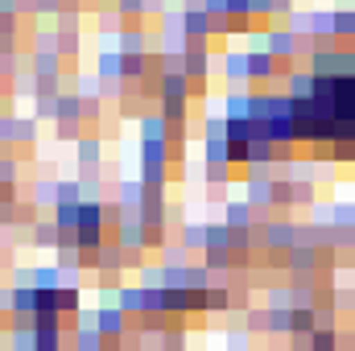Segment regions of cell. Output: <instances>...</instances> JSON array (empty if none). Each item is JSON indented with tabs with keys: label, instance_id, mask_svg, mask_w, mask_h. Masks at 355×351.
<instances>
[{
	"label": "cell",
	"instance_id": "7",
	"mask_svg": "<svg viewBox=\"0 0 355 351\" xmlns=\"http://www.w3.org/2000/svg\"><path fill=\"white\" fill-rule=\"evenodd\" d=\"M79 166L91 174V166H99V141H91V137H83L79 141Z\"/></svg>",
	"mask_w": 355,
	"mask_h": 351
},
{
	"label": "cell",
	"instance_id": "13",
	"mask_svg": "<svg viewBox=\"0 0 355 351\" xmlns=\"http://www.w3.org/2000/svg\"><path fill=\"white\" fill-rule=\"evenodd\" d=\"M0 17H21V0H0Z\"/></svg>",
	"mask_w": 355,
	"mask_h": 351
},
{
	"label": "cell",
	"instance_id": "12",
	"mask_svg": "<svg viewBox=\"0 0 355 351\" xmlns=\"http://www.w3.org/2000/svg\"><path fill=\"white\" fill-rule=\"evenodd\" d=\"M120 4V17H141L145 12V0H116Z\"/></svg>",
	"mask_w": 355,
	"mask_h": 351
},
{
	"label": "cell",
	"instance_id": "14",
	"mask_svg": "<svg viewBox=\"0 0 355 351\" xmlns=\"http://www.w3.org/2000/svg\"><path fill=\"white\" fill-rule=\"evenodd\" d=\"M145 351H162V348H145Z\"/></svg>",
	"mask_w": 355,
	"mask_h": 351
},
{
	"label": "cell",
	"instance_id": "3",
	"mask_svg": "<svg viewBox=\"0 0 355 351\" xmlns=\"http://www.w3.org/2000/svg\"><path fill=\"white\" fill-rule=\"evenodd\" d=\"M166 132H170L166 116H145V120H141V137H145V141H166Z\"/></svg>",
	"mask_w": 355,
	"mask_h": 351
},
{
	"label": "cell",
	"instance_id": "6",
	"mask_svg": "<svg viewBox=\"0 0 355 351\" xmlns=\"http://www.w3.org/2000/svg\"><path fill=\"white\" fill-rule=\"evenodd\" d=\"M58 314L67 318V314H79V289L75 285H62L58 289Z\"/></svg>",
	"mask_w": 355,
	"mask_h": 351
},
{
	"label": "cell",
	"instance_id": "10",
	"mask_svg": "<svg viewBox=\"0 0 355 351\" xmlns=\"http://www.w3.org/2000/svg\"><path fill=\"white\" fill-rule=\"evenodd\" d=\"M17 67H21V58H17V54H0V83H4V79H12V75H17Z\"/></svg>",
	"mask_w": 355,
	"mask_h": 351
},
{
	"label": "cell",
	"instance_id": "1",
	"mask_svg": "<svg viewBox=\"0 0 355 351\" xmlns=\"http://www.w3.org/2000/svg\"><path fill=\"white\" fill-rule=\"evenodd\" d=\"M67 335H62V323L58 318H37L33 323V348L37 351H67Z\"/></svg>",
	"mask_w": 355,
	"mask_h": 351
},
{
	"label": "cell",
	"instance_id": "9",
	"mask_svg": "<svg viewBox=\"0 0 355 351\" xmlns=\"http://www.w3.org/2000/svg\"><path fill=\"white\" fill-rule=\"evenodd\" d=\"M248 215H252V211H248L244 203H236V207H227V228H232V232H236V228H244V223H248Z\"/></svg>",
	"mask_w": 355,
	"mask_h": 351
},
{
	"label": "cell",
	"instance_id": "8",
	"mask_svg": "<svg viewBox=\"0 0 355 351\" xmlns=\"http://www.w3.org/2000/svg\"><path fill=\"white\" fill-rule=\"evenodd\" d=\"M268 54L272 58H289L293 54V33H272L268 37Z\"/></svg>",
	"mask_w": 355,
	"mask_h": 351
},
{
	"label": "cell",
	"instance_id": "2",
	"mask_svg": "<svg viewBox=\"0 0 355 351\" xmlns=\"http://www.w3.org/2000/svg\"><path fill=\"white\" fill-rule=\"evenodd\" d=\"M62 240V232H58V223L50 219V223H33V244L37 248H54Z\"/></svg>",
	"mask_w": 355,
	"mask_h": 351
},
{
	"label": "cell",
	"instance_id": "5",
	"mask_svg": "<svg viewBox=\"0 0 355 351\" xmlns=\"http://www.w3.org/2000/svg\"><path fill=\"white\" fill-rule=\"evenodd\" d=\"M272 75V54H248V79H268Z\"/></svg>",
	"mask_w": 355,
	"mask_h": 351
},
{
	"label": "cell",
	"instance_id": "11",
	"mask_svg": "<svg viewBox=\"0 0 355 351\" xmlns=\"http://www.w3.org/2000/svg\"><path fill=\"white\" fill-rule=\"evenodd\" d=\"M331 25H335V33H355V12H339Z\"/></svg>",
	"mask_w": 355,
	"mask_h": 351
},
{
	"label": "cell",
	"instance_id": "4",
	"mask_svg": "<svg viewBox=\"0 0 355 351\" xmlns=\"http://www.w3.org/2000/svg\"><path fill=\"white\" fill-rule=\"evenodd\" d=\"M120 310L124 314H145V289H120Z\"/></svg>",
	"mask_w": 355,
	"mask_h": 351
}]
</instances>
